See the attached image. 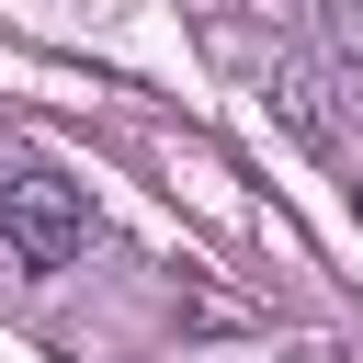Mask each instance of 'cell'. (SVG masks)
<instances>
[{
  "label": "cell",
  "mask_w": 363,
  "mask_h": 363,
  "mask_svg": "<svg viewBox=\"0 0 363 363\" xmlns=\"http://www.w3.org/2000/svg\"><path fill=\"white\" fill-rule=\"evenodd\" d=\"M0 238H11L23 272H68L91 250V193L68 170H45V159H11L0 170Z\"/></svg>",
  "instance_id": "6da1fadb"
},
{
  "label": "cell",
  "mask_w": 363,
  "mask_h": 363,
  "mask_svg": "<svg viewBox=\"0 0 363 363\" xmlns=\"http://www.w3.org/2000/svg\"><path fill=\"white\" fill-rule=\"evenodd\" d=\"M318 34H329L340 68H363V0H318Z\"/></svg>",
  "instance_id": "7a4b0ae2"
}]
</instances>
